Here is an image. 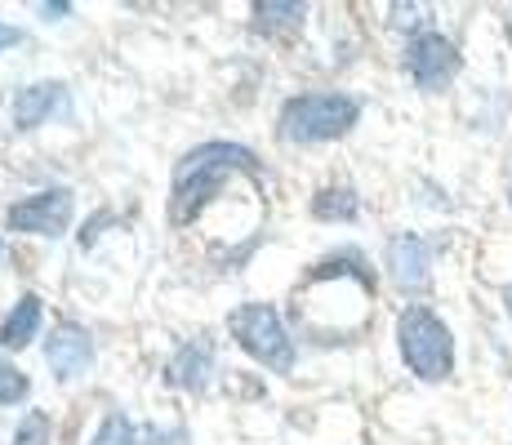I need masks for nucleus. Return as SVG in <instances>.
Segmentation results:
<instances>
[{"label":"nucleus","mask_w":512,"mask_h":445,"mask_svg":"<svg viewBox=\"0 0 512 445\" xmlns=\"http://www.w3.org/2000/svg\"><path fill=\"white\" fill-rule=\"evenodd\" d=\"M241 170H259L250 147H236V143H205V147H192V152L179 161L174 170V196H170V223L183 227L196 219L210 192H219V183L228 174H241Z\"/></svg>","instance_id":"1"},{"label":"nucleus","mask_w":512,"mask_h":445,"mask_svg":"<svg viewBox=\"0 0 512 445\" xmlns=\"http://www.w3.org/2000/svg\"><path fill=\"white\" fill-rule=\"evenodd\" d=\"M397 343H401V361L410 365V374H419L428 383L450 379V370H455V334L446 330V321L437 312L419 308V303L406 308L397 321Z\"/></svg>","instance_id":"2"},{"label":"nucleus","mask_w":512,"mask_h":445,"mask_svg":"<svg viewBox=\"0 0 512 445\" xmlns=\"http://www.w3.org/2000/svg\"><path fill=\"white\" fill-rule=\"evenodd\" d=\"M361 116V103L348 94H299L281 107V134L290 143H330L348 134Z\"/></svg>","instance_id":"3"},{"label":"nucleus","mask_w":512,"mask_h":445,"mask_svg":"<svg viewBox=\"0 0 512 445\" xmlns=\"http://www.w3.org/2000/svg\"><path fill=\"white\" fill-rule=\"evenodd\" d=\"M228 330H232V339L259 365H268L272 374L294 370V339L272 303H241V308L228 316Z\"/></svg>","instance_id":"4"},{"label":"nucleus","mask_w":512,"mask_h":445,"mask_svg":"<svg viewBox=\"0 0 512 445\" xmlns=\"http://www.w3.org/2000/svg\"><path fill=\"white\" fill-rule=\"evenodd\" d=\"M406 72L410 81L419 89H428V94H437V89H446L455 81L459 72V49L446 41V36L437 32H415L406 45Z\"/></svg>","instance_id":"5"},{"label":"nucleus","mask_w":512,"mask_h":445,"mask_svg":"<svg viewBox=\"0 0 512 445\" xmlns=\"http://www.w3.org/2000/svg\"><path fill=\"white\" fill-rule=\"evenodd\" d=\"M72 192L67 187H45V192L27 196V201L9 205L5 223L14 227V232H36V236H63L67 223H72Z\"/></svg>","instance_id":"6"},{"label":"nucleus","mask_w":512,"mask_h":445,"mask_svg":"<svg viewBox=\"0 0 512 445\" xmlns=\"http://www.w3.org/2000/svg\"><path fill=\"white\" fill-rule=\"evenodd\" d=\"M388 276H392V285H397V290H406V294L423 290V285H428V276H432V245L423 241L419 232L392 236V241H388Z\"/></svg>","instance_id":"7"},{"label":"nucleus","mask_w":512,"mask_h":445,"mask_svg":"<svg viewBox=\"0 0 512 445\" xmlns=\"http://www.w3.org/2000/svg\"><path fill=\"white\" fill-rule=\"evenodd\" d=\"M45 361H49V370L58 374V383L81 379V374L90 370V361H94V339H90V330H81V325L63 321L54 334H49Z\"/></svg>","instance_id":"8"},{"label":"nucleus","mask_w":512,"mask_h":445,"mask_svg":"<svg viewBox=\"0 0 512 445\" xmlns=\"http://www.w3.org/2000/svg\"><path fill=\"white\" fill-rule=\"evenodd\" d=\"M214 379V343L210 339H187L165 365V383L183 392H205Z\"/></svg>","instance_id":"9"},{"label":"nucleus","mask_w":512,"mask_h":445,"mask_svg":"<svg viewBox=\"0 0 512 445\" xmlns=\"http://www.w3.org/2000/svg\"><path fill=\"white\" fill-rule=\"evenodd\" d=\"M67 107V94L58 81H36V85H23L14 98V125L18 130H36V125H45L54 112H63Z\"/></svg>","instance_id":"10"},{"label":"nucleus","mask_w":512,"mask_h":445,"mask_svg":"<svg viewBox=\"0 0 512 445\" xmlns=\"http://www.w3.org/2000/svg\"><path fill=\"white\" fill-rule=\"evenodd\" d=\"M41 299L36 294H23V299L14 303V312L5 316V325H0V348H9V352H18V348H27V343L36 339V330H41Z\"/></svg>","instance_id":"11"},{"label":"nucleus","mask_w":512,"mask_h":445,"mask_svg":"<svg viewBox=\"0 0 512 445\" xmlns=\"http://www.w3.org/2000/svg\"><path fill=\"white\" fill-rule=\"evenodd\" d=\"M357 192L352 187H326V192H317V201H312V214H317L321 223H348L357 219Z\"/></svg>","instance_id":"12"},{"label":"nucleus","mask_w":512,"mask_h":445,"mask_svg":"<svg viewBox=\"0 0 512 445\" xmlns=\"http://www.w3.org/2000/svg\"><path fill=\"white\" fill-rule=\"evenodd\" d=\"M90 445H139V423H130V414L112 410L103 423H98Z\"/></svg>","instance_id":"13"},{"label":"nucleus","mask_w":512,"mask_h":445,"mask_svg":"<svg viewBox=\"0 0 512 445\" xmlns=\"http://www.w3.org/2000/svg\"><path fill=\"white\" fill-rule=\"evenodd\" d=\"M303 14H308L303 5H254V18H259L263 32H285V27H299Z\"/></svg>","instance_id":"14"},{"label":"nucleus","mask_w":512,"mask_h":445,"mask_svg":"<svg viewBox=\"0 0 512 445\" xmlns=\"http://www.w3.org/2000/svg\"><path fill=\"white\" fill-rule=\"evenodd\" d=\"M27 374L18 370V365H9V361H0V405H18V401H27Z\"/></svg>","instance_id":"15"},{"label":"nucleus","mask_w":512,"mask_h":445,"mask_svg":"<svg viewBox=\"0 0 512 445\" xmlns=\"http://www.w3.org/2000/svg\"><path fill=\"white\" fill-rule=\"evenodd\" d=\"M14 445H49V419L41 410H27L14 432Z\"/></svg>","instance_id":"16"},{"label":"nucleus","mask_w":512,"mask_h":445,"mask_svg":"<svg viewBox=\"0 0 512 445\" xmlns=\"http://www.w3.org/2000/svg\"><path fill=\"white\" fill-rule=\"evenodd\" d=\"M9 45H18V27L0 23V49H9Z\"/></svg>","instance_id":"17"},{"label":"nucleus","mask_w":512,"mask_h":445,"mask_svg":"<svg viewBox=\"0 0 512 445\" xmlns=\"http://www.w3.org/2000/svg\"><path fill=\"white\" fill-rule=\"evenodd\" d=\"M504 299H508V312H512V285H508V290H504Z\"/></svg>","instance_id":"18"},{"label":"nucleus","mask_w":512,"mask_h":445,"mask_svg":"<svg viewBox=\"0 0 512 445\" xmlns=\"http://www.w3.org/2000/svg\"><path fill=\"white\" fill-rule=\"evenodd\" d=\"M0 254H5V245H0Z\"/></svg>","instance_id":"19"}]
</instances>
